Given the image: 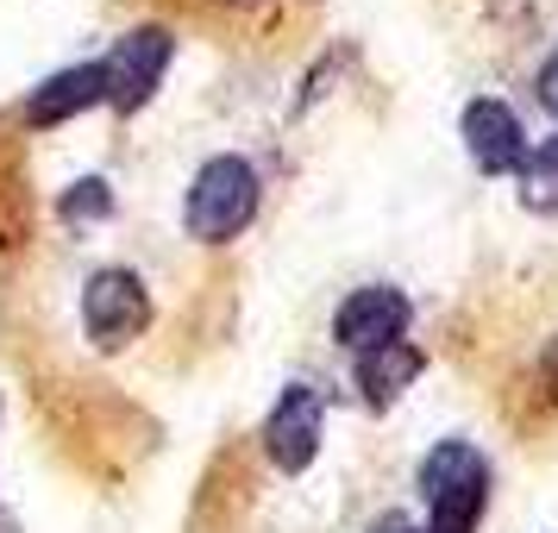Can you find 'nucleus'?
<instances>
[{
	"instance_id": "f257e3e1",
	"label": "nucleus",
	"mask_w": 558,
	"mask_h": 533,
	"mask_svg": "<svg viewBox=\"0 0 558 533\" xmlns=\"http://www.w3.org/2000/svg\"><path fill=\"white\" fill-rule=\"evenodd\" d=\"M257 220V170L245 157H207L195 182H189V207H182V227L202 245H227Z\"/></svg>"
},
{
	"instance_id": "f03ea898",
	"label": "nucleus",
	"mask_w": 558,
	"mask_h": 533,
	"mask_svg": "<svg viewBox=\"0 0 558 533\" xmlns=\"http://www.w3.org/2000/svg\"><path fill=\"white\" fill-rule=\"evenodd\" d=\"M82 327H88V339L95 346H107V352H120V346H132L138 332L151 327V295H145V282L132 277V270H95L88 277V289H82Z\"/></svg>"
},
{
	"instance_id": "7ed1b4c3",
	"label": "nucleus",
	"mask_w": 558,
	"mask_h": 533,
	"mask_svg": "<svg viewBox=\"0 0 558 533\" xmlns=\"http://www.w3.org/2000/svg\"><path fill=\"white\" fill-rule=\"evenodd\" d=\"M170 70V32L163 26H138L107 51L101 76H107V107L113 113H138L157 95V82Z\"/></svg>"
},
{
	"instance_id": "20e7f679",
	"label": "nucleus",
	"mask_w": 558,
	"mask_h": 533,
	"mask_svg": "<svg viewBox=\"0 0 558 533\" xmlns=\"http://www.w3.org/2000/svg\"><path fill=\"white\" fill-rule=\"evenodd\" d=\"M264 452H270V464L277 471H307L314 464V452H320V389H307V383H289L282 389V402L270 408V421H264Z\"/></svg>"
},
{
	"instance_id": "39448f33",
	"label": "nucleus",
	"mask_w": 558,
	"mask_h": 533,
	"mask_svg": "<svg viewBox=\"0 0 558 533\" xmlns=\"http://www.w3.org/2000/svg\"><path fill=\"white\" fill-rule=\"evenodd\" d=\"M408 332V295L389 289V282H371V289H352L339 314H332V339L345 352H377V346H396Z\"/></svg>"
},
{
	"instance_id": "423d86ee",
	"label": "nucleus",
	"mask_w": 558,
	"mask_h": 533,
	"mask_svg": "<svg viewBox=\"0 0 558 533\" xmlns=\"http://www.w3.org/2000/svg\"><path fill=\"white\" fill-rule=\"evenodd\" d=\"M464 152L477 163L483 177H521V163H527V132L514 120V107L508 101H471L464 107Z\"/></svg>"
},
{
	"instance_id": "0eeeda50",
	"label": "nucleus",
	"mask_w": 558,
	"mask_h": 533,
	"mask_svg": "<svg viewBox=\"0 0 558 533\" xmlns=\"http://www.w3.org/2000/svg\"><path fill=\"white\" fill-rule=\"evenodd\" d=\"M107 101V76L101 63H76V70H63V76L38 82L26 101V126H57V120H76L82 107Z\"/></svg>"
},
{
	"instance_id": "6e6552de",
	"label": "nucleus",
	"mask_w": 558,
	"mask_h": 533,
	"mask_svg": "<svg viewBox=\"0 0 558 533\" xmlns=\"http://www.w3.org/2000/svg\"><path fill=\"white\" fill-rule=\"evenodd\" d=\"M471 489H489V464H483L477 446H464V439L433 446L427 464H421V496L439 508V502H452V496H471Z\"/></svg>"
},
{
	"instance_id": "1a4fd4ad",
	"label": "nucleus",
	"mask_w": 558,
	"mask_h": 533,
	"mask_svg": "<svg viewBox=\"0 0 558 533\" xmlns=\"http://www.w3.org/2000/svg\"><path fill=\"white\" fill-rule=\"evenodd\" d=\"M414 371H421V352H414L408 339L377 346V352H357V389H364V402H371V408L396 402L408 383H414Z\"/></svg>"
},
{
	"instance_id": "9d476101",
	"label": "nucleus",
	"mask_w": 558,
	"mask_h": 533,
	"mask_svg": "<svg viewBox=\"0 0 558 533\" xmlns=\"http://www.w3.org/2000/svg\"><path fill=\"white\" fill-rule=\"evenodd\" d=\"M521 202L533 214H558V132L539 152H527V163H521Z\"/></svg>"
},
{
	"instance_id": "9b49d317",
	"label": "nucleus",
	"mask_w": 558,
	"mask_h": 533,
	"mask_svg": "<svg viewBox=\"0 0 558 533\" xmlns=\"http://www.w3.org/2000/svg\"><path fill=\"white\" fill-rule=\"evenodd\" d=\"M113 195H107V182H76L70 195H63V220H88V214H107Z\"/></svg>"
},
{
	"instance_id": "f8f14e48",
	"label": "nucleus",
	"mask_w": 558,
	"mask_h": 533,
	"mask_svg": "<svg viewBox=\"0 0 558 533\" xmlns=\"http://www.w3.org/2000/svg\"><path fill=\"white\" fill-rule=\"evenodd\" d=\"M264 0H189L182 13H195V20H232V13H257Z\"/></svg>"
},
{
	"instance_id": "ddd939ff",
	"label": "nucleus",
	"mask_w": 558,
	"mask_h": 533,
	"mask_svg": "<svg viewBox=\"0 0 558 533\" xmlns=\"http://www.w3.org/2000/svg\"><path fill=\"white\" fill-rule=\"evenodd\" d=\"M539 101H546V107L558 113V57L546 63V70H539Z\"/></svg>"
},
{
	"instance_id": "4468645a",
	"label": "nucleus",
	"mask_w": 558,
	"mask_h": 533,
	"mask_svg": "<svg viewBox=\"0 0 558 533\" xmlns=\"http://www.w3.org/2000/svg\"><path fill=\"white\" fill-rule=\"evenodd\" d=\"M371 533H421V528H414L408 514H383V521H377V528H371Z\"/></svg>"
}]
</instances>
